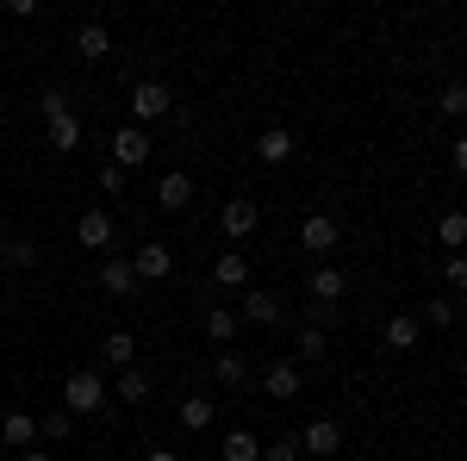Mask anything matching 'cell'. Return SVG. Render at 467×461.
Masks as SVG:
<instances>
[{
	"instance_id": "cell-29",
	"label": "cell",
	"mask_w": 467,
	"mask_h": 461,
	"mask_svg": "<svg viewBox=\"0 0 467 461\" xmlns=\"http://www.w3.org/2000/svg\"><path fill=\"white\" fill-rule=\"evenodd\" d=\"M255 461H299V436H281V443H268Z\"/></svg>"
},
{
	"instance_id": "cell-32",
	"label": "cell",
	"mask_w": 467,
	"mask_h": 461,
	"mask_svg": "<svg viewBox=\"0 0 467 461\" xmlns=\"http://www.w3.org/2000/svg\"><path fill=\"white\" fill-rule=\"evenodd\" d=\"M37 436H50V443H63V436H69V412H50V418L37 424Z\"/></svg>"
},
{
	"instance_id": "cell-12",
	"label": "cell",
	"mask_w": 467,
	"mask_h": 461,
	"mask_svg": "<svg viewBox=\"0 0 467 461\" xmlns=\"http://www.w3.org/2000/svg\"><path fill=\"white\" fill-rule=\"evenodd\" d=\"M0 436H6V449H32L37 418H32V412H6V424H0Z\"/></svg>"
},
{
	"instance_id": "cell-33",
	"label": "cell",
	"mask_w": 467,
	"mask_h": 461,
	"mask_svg": "<svg viewBox=\"0 0 467 461\" xmlns=\"http://www.w3.org/2000/svg\"><path fill=\"white\" fill-rule=\"evenodd\" d=\"M424 319H431V324H449V319H455V306H449V299H431V306H424ZM424 319H418V324H424Z\"/></svg>"
},
{
	"instance_id": "cell-11",
	"label": "cell",
	"mask_w": 467,
	"mask_h": 461,
	"mask_svg": "<svg viewBox=\"0 0 467 461\" xmlns=\"http://www.w3.org/2000/svg\"><path fill=\"white\" fill-rule=\"evenodd\" d=\"M75 237H81V249H107V244H112V218L100 213V206H94V213H81Z\"/></svg>"
},
{
	"instance_id": "cell-36",
	"label": "cell",
	"mask_w": 467,
	"mask_h": 461,
	"mask_svg": "<svg viewBox=\"0 0 467 461\" xmlns=\"http://www.w3.org/2000/svg\"><path fill=\"white\" fill-rule=\"evenodd\" d=\"M19 461H50V456H44V449H19Z\"/></svg>"
},
{
	"instance_id": "cell-19",
	"label": "cell",
	"mask_w": 467,
	"mask_h": 461,
	"mask_svg": "<svg viewBox=\"0 0 467 461\" xmlns=\"http://www.w3.org/2000/svg\"><path fill=\"white\" fill-rule=\"evenodd\" d=\"M262 387L275 393V399H293V393H299V368H293V361H275V368H268V381H262Z\"/></svg>"
},
{
	"instance_id": "cell-26",
	"label": "cell",
	"mask_w": 467,
	"mask_h": 461,
	"mask_svg": "<svg viewBox=\"0 0 467 461\" xmlns=\"http://www.w3.org/2000/svg\"><path fill=\"white\" fill-rule=\"evenodd\" d=\"M231 330H237V319H231L224 306H213V312H206V337H213V343H231Z\"/></svg>"
},
{
	"instance_id": "cell-39",
	"label": "cell",
	"mask_w": 467,
	"mask_h": 461,
	"mask_svg": "<svg viewBox=\"0 0 467 461\" xmlns=\"http://www.w3.org/2000/svg\"><path fill=\"white\" fill-rule=\"evenodd\" d=\"M88 461H107V456H88Z\"/></svg>"
},
{
	"instance_id": "cell-14",
	"label": "cell",
	"mask_w": 467,
	"mask_h": 461,
	"mask_svg": "<svg viewBox=\"0 0 467 461\" xmlns=\"http://www.w3.org/2000/svg\"><path fill=\"white\" fill-rule=\"evenodd\" d=\"M255 156H262V162H287V156H293V131H281V125H268V131L255 138Z\"/></svg>"
},
{
	"instance_id": "cell-15",
	"label": "cell",
	"mask_w": 467,
	"mask_h": 461,
	"mask_svg": "<svg viewBox=\"0 0 467 461\" xmlns=\"http://www.w3.org/2000/svg\"><path fill=\"white\" fill-rule=\"evenodd\" d=\"M75 50H81V63H100V57L112 50L107 26H81V32H75Z\"/></svg>"
},
{
	"instance_id": "cell-9",
	"label": "cell",
	"mask_w": 467,
	"mask_h": 461,
	"mask_svg": "<svg viewBox=\"0 0 467 461\" xmlns=\"http://www.w3.org/2000/svg\"><path fill=\"white\" fill-rule=\"evenodd\" d=\"M213 281H218V287H231V293H244V287H250V262H244L237 249H224V256L213 262Z\"/></svg>"
},
{
	"instance_id": "cell-23",
	"label": "cell",
	"mask_w": 467,
	"mask_h": 461,
	"mask_svg": "<svg viewBox=\"0 0 467 461\" xmlns=\"http://www.w3.org/2000/svg\"><path fill=\"white\" fill-rule=\"evenodd\" d=\"M0 256H6L13 268H32V262H37V244H32V237H6V244H0Z\"/></svg>"
},
{
	"instance_id": "cell-17",
	"label": "cell",
	"mask_w": 467,
	"mask_h": 461,
	"mask_svg": "<svg viewBox=\"0 0 467 461\" xmlns=\"http://www.w3.org/2000/svg\"><path fill=\"white\" fill-rule=\"evenodd\" d=\"M255 456H262V443H255L250 430H231L224 449H218V461H255Z\"/></svg>"
},
{
	"instance_id": "cell-10",
	"label": "cell",
	"mask_w": 467,
	"mask_h": 461,
	"mask_svg": "<svg viewBox=\"0 0 467 461\" xmlns=\"http://www.w3.org/2000/svg\"><path fill=\"white\" fill-rule=\"evenodd\" d=\"M100 287H107L112 299H125V293L138 287V275H131V262H125V256H107V262H100Z\"/></svg>"
},
{
	"instance_id": "cell-3",
	"label": "cell",
	"mask_w": 467,
	"mask_h": 461,
	"mask_svg": "<svg viewBox=\"0 0 467 461\" xmlns=\"http://www.w3.org/2000/svg\"><path fill=\"white\" fill-rule=\"evenodd\" d=\"M337 449H343V430L330 424V418H312V424H306V436H299V456H337Z\"/></svg>"
},
{
	"instance_id": "cell-7",
	"label": "cell",
	"mask_w": 467,
	"mask_h": 461,
	"mask_svg": "<svg viewBox=\"0 0 467 461\" xmlns=\"http://www.w3.org/2000/svg\"><path fill=\"white\" fill-rule=\"evenodd\" d=\"M218 225H224V237H250L255 225H262V213H255V200H224Z\"/></svg>"
},
{
	"instance_id": "cell-2",
	"label": "cell",
	"mask_w": 467,
	"mask_h": 461,
	"mask_svg": "<svg viewBox=\"0 0 467 461\" xmlns=\"http://www.w3.org/2000/svg\"><path fill=\"white\" fill-rule=\"evenodd\" d=\"M144 162H150V131L144 125L112 131V169H144Z\"/></svg>"
},
{
	"instance_id": "cell-25",
	"label": "cell",
	"mask_w": 467,
	"mask_h": 461,
	"mask_svg": "<svg viewBox=\"0 0 467 461\" xmlns=\"http://www.w3.org/2000/svg\"><path fill=\"white\" fill-rule=\"evenodd\" d=\"M119 399H125V405H138V399H150V381L138 374V368H125V374H119Z\"/></svg>"
},
{
	"instance_id": "cell-27",
	"label": "cell",
	"mask_w": 467,
	"mask_h": 461,
	"mask_svg": "<svg viewBox=\"0 0 467 461\" xmlns=\"http://www.w3.org/2000/svg\"><path fill=\"white\" fill-rule=\"evenodd\" d=\"M218 381H224V387H244V381H250L244 355H218Z\"/></svg>"
},
{
	"instance_id": "cell-24",
	"label": "cell",
	"mask_w": 467,
	"mask_h": 461,
	"mask_svg": "<svg viewBox=\"0 0 467 461\" xmlns=\"http://www.w3.org/2000/svg\"><path fill=\"white\" fill-rule=\"evenodd\" d=\"M181 424L206 430V424H213V399H181Z\"/></svg>"
},
{
	"instance_id": "cell-8",
	"label": "cell",
	"mask_w": 467,
	"mask_h": 461,
	"mask_svg": "<svg viewBox=\"0 0 467 461\" xmlns=\"http://www.w3.org/2000/svg\"><path fill=\"white\" fill-rule=\"evenodd\" d=\"M156 206H162V213H187V206H193V181L187 175H162L156 181Z\"/></svg>"
},
{
	"instance_id": "cell-1",
	"label": "cell",
	"mask_w": 467,
	"mask_h": 461,
	"mask_svg": "<svg viewBox=\"0 0 467 461\" xmlns=\"http://www.w3.org/2000/svg\"><path fill=\"white\" fill-rule=\"evenodd\" d=\"M100 405H107V387H100V374H94V368H75L69 381H63V412H100Z\"/></svg>"
},
{
	"instance_id": "cell-16",
	"label": "cell",
	"mask_w": 467,
	"mask_h": 461,
	"mask_svg": "<svg viewBox=\"0 0 467 461\" xmlns=\"http://www.w3.org/2000/svg\"><path fill=\"white\" fill-rule=\"evenodd\" d=\"M418 337H424V324L411 319V312H399V319L387 324V350H418Z\"/></svg>"
},
{
	"instance_id": "cell-34",
	"label": "cell",
	"mask_w": 467,
	"mask_h": 461,
	"mask_svg": "<svg viewBox=\"0 0 467 461\" xmlns=\"http://www.w3.org/2000/svg\"><path fill=\"white\" fill-rule=\"evenodd\" d=\"M449 287H455V293L467 287V262H462V256H449Z\"/></svg>"
},
{
	"instance_id": "cell-5",
	"label": "cell",
	"mask_w": 467,
	"mask_h": 461,
	"mask_svg": "<svg viewBox=\"0 0 467 461\" xmlns=\"http://www.w3.org/2000/svg\"><path fill=\"white\" fill-rule=\"evenodd\" d=\"M299 244L312 249V256H330V249H337V218H330V213H312L306 225H299Z\"/></svg>"
},
{
	"instance_id": "cell-38",
	"label": "cell",
	"mask_w": 467,
	"mask_h": 461,
	"mask_svg": "<svg viewBox=\"0 0 467 461\" xmlns=\"http://www.w3.org/2000/svg\"><path fill=\"white\" fill-rule=\"evenodd\" d=\"M0 244H6V225H0Z\"/></svg>"
},
{
	"instance_id": "cell-20",
	"label": "cell",
	"mask_w": 467,
	"mask_h": 461,
	"mask_svg": "<svg viewBox=\"0 0 467 461\" xmlns=\"http://www.w3.org/2000/svg\"><path fill=\"white\" fill-rule=\"evenodd\" d=\"M100 355H107L112 368H131V355H138V343H131V330H112L107 343H100Z\"/></svg>"
},
{
	"instance_id": "cell-37",
	"label": "cell",
	"mask_w": 467,
	"mask_h": 461,
	"mask_svg": "<svg viewBox=\"0 0 467 461\" xmlns=\"http://www.w3.org/2000/svg\"><path fill=\"white\" fill-rule=\"evenodd\" d=\"M150 461H181V456H175V449H156V456H150Z\"/></svg>"
},
{
	"instance_id": "cell-35",
	"label": "cell",
	"mask_w": 467,
	"mask_h": 461,
	"mask_svg": "<svg viewBox=\"0 0 467 461\" xmlns=\"http://www.w3.org/2000/svg\"><path fill=\"white\" fill-rule=\"evenodd\" d=\"M100 194H125V169H107L100 175Z\"/></svg>"
},
{
	"instance_id": "cell-28",
	"label": "cell",
	"mask_w": 467,
	"mask_h": 461,
	"mask_svg": "<svg viewBox=\"0 0 467 461\" xmlns=\"http://www.w3.org/2000/svg\"><path fill=\"white\" fill-rule=\"evenodd\" d=\"M293 350L306 355V361H318V355H324V330H318V324H306V330H299V343H293Z\"/></svg>"
},
{
	"instance_id": "cell-22",
	"label": "cell",
	"mask_w": 467,
	"mask_h": 461,
	"mask_svg": "<svg viewBox=\"0 0 467 461\" xmlns=\"http://www.w3.org/2000/svg\"><path fill=\"white\" fill-rule=\"evenodd\" d=\"M75 143H81V119H50V150H75Z\"/></svg>"
},
{
	"instance_id": "cell-18",
	"label": "cell",
	"mask_w": 467,
	"mask_h": 461,
	"mask_svg": "<svg viewBox=\"0 0 467 461\" xmlns=\"http://www.w3.org/2000/svg\"><path fill=\"white\" fill-rule=\"evenodd\" d=\"M337 299H343V275L337 268H318L312 275V306H337Z\"/></svg>"
},
{
	"instance_id": "cell-4",
	"label": "cell",
	"mask_w": 467,
	"mask_h": 461,
	"mask_svg": "<svg viewBox=\"0 0 467 461\" xmlns=\"http://www.w3.org/2000/svg\"><path fill=\"white\" fill-rule=\"evenodd\" d=\"M131 112H138V119H162V112H175V94H169L162 81H138V88H131Z\"/></svg>"
},
{
	"instance_id": "cell-6",
	"label": "cell",
	"mask_w": 467,
	"mask_h": 461,
	"mask_svg": "<svg viewBox=\"0 0 467 461\" xmlns=\"http://www.w3.org/2000/svg\"><path fill=\"white\" fill-rule=\"evenodd\" d=\"M169 268H175V256H169V244H144L138 256H131V275H138V281H162Z\"/></svg>"
},
{
	"instance_id": "cell-13",
	"label": "cell",
	"mask_w": 467,
	"mask_h": 461,
	"mask_svg": "<svg viewBox=\"0 0 467 461\" xmlns=\"http://www.w3.org/2000/svg\"><path fill=\"white\" fill-rule=\"evenodd\" d=\"M244 312H250L255 324H281V299L262 293V287H244Z\"/></svg>"
},
{
	"instance_id": "cell-31",
	"label": "cell",
	"mask_w": 467,
	"mask_h": 461,
	"mask_svg": "<svg viewBox=\"0 0 467 461\" xmlns=\"http://www.w3.org/2000/svg\"><path fill=\"white\" fill-rule=\"evenodd\" d=\"M442 112H449V119H462V112H467V88H462V81L442 88Z\"/></svg>"
},
{
	"instance_id": "cell-30",
	"label": "cell",
	"mask_w": 467,
	"mask_h": 461,
	"mask_svg": "<svg viewBox=\"0 0 467 461\" xmlns=\"http://www.w3.org/2000/svg\"><path fill=\"white\" fill-rule=\"evenodd\" d=\"M37 112H44V119H69V94H63V88H50V94L37 100Z\"/></svg>"
},
{
	"instance_id": "cell-21",
	"label": "cell",
	"mask_w": 467,
	"mask_h": 461,
	"mask_svg": "<svg viewBox=\"0 0 467 461\" xmlns=\"http://www.w3.org/2000/svg\"><path fill=\"white\" fill-rule=\"evenodd\" d=\"M436 244H442V249H462V244H467V218H462V213H442V225H436Z\"/></svg>"
}]
</instances>
